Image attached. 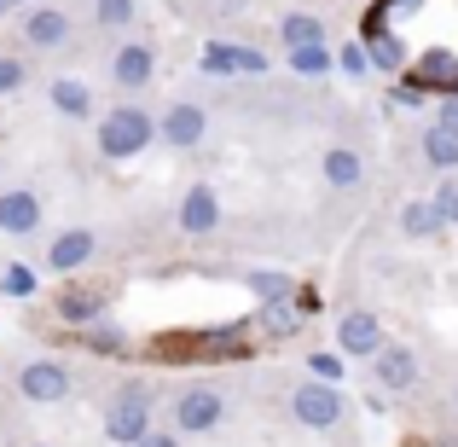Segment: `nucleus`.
<instances>
[{
    "label": "nucleus",
    "mask_w": 458,
    "mask_h": 447,
    "mask_svg": "<svg viewBox=\"0 0 458 447\" xmlns=\"http://www.w3.org/2000/svg\"><path fill=\"white\" fill-rule=\"evenodd\" d=\"M157 140V123H151V111L146 105H111V111L99 116V151L105 157H140Z\"/></svg>",
    "instance_id": "1"
},
{
    "label": "nucleus",
    "mask_w": 458,
    "mask_h": 447,
    "mask_svg": "<svg viewBox=\"0 0 458 447\" xmlns=\"http://www.w3.org/2000/svg\"><path fill=\"white\" fill-rule=\"evenodd\" d=\"M146 430H151V395H146V383H123V390L105 401V436L123 442V447H134Z\"/></svg>",
    "instance_id": "2"
},
{
    "label": "nucleus",
    "mask_w": 458,
    "mask_h": 447,
    "mask_svg": "<svg viewBox=\"0 0 458 447\" xmlns=\"http://www.w3.org/2000/svg\"><path fill=\"white\" fill-rule=\"evenodd\" d=\"M291 418H296V425H302V430H336V425H343V418H348V401H343V390H336V383H296V390H291Z\"/></svg>",
    "instance_id": "3"
},
{
    "label": "nucleus",
    "mask_w": 458,
    "mask_h": 447,
    "mask_svg": "<svg viewBox=\"0 0 458 447\" xmlns=\"http://www.w3.org/2000/svg\"><path fill=\"white\" fill-rule=\"evenodd\" d=\"M221 418H226V395L209 390V383H191V390L174 401V430L180 436H209V430H221Z\"/></svg>",
    "instance_id": "4"
},
{
    "label": "nucleus",
    "mask_w": 458,
    "mask_h": 447,
    "mask_svg": "<svg viewBox=\"0 0 458 447\" xmlns=\"http://www.w3.org/2000/svg\"><path fill=\"white\" fill-rule=\"evenodd\" d=\"M70 383H76V378H70L64 360H30V366L18 372V395L35 401V407H58L70 395Z\"/></svg>",
    "instance_id": "5"
},
{
    "label": "nucleus",
    "mask_w": 458,
    "mask_h": 447,
    "mask_svg": "<svg viewBox=\"0 0 458 447\" xmlns=\"http://www.w3.org/2000/svg\"><path fill=\"white\" fill-rule=\"evenodd\" d=\"M157 134H163L174 151H191V146H203V134H209V116H203L198 99H174L163 111V123H157Z\"/></svg>",
    "instance_id": "6"
},
{
    "label": "nucleus",
    "mask_w": 458,
    "mask_h": 447,
    "mask_svg": "<svg viewBox=\"0 0 458 447\" xmlns=\"http://www.w3.org/2000/svg\"><path fill=\"white\" fill-rule=\"evenodd\" d=\"M383 343H389V337H383V320H377L371 308L343 314V325H336V348H343L348 360H371Z\"/></svg>",
    "instance_id": "7"
},
{
    "label": "nucleus",
    "mask_w": 458,
    "mask_h": 447,
    "mask_svg": "<svg viewBox=\"0 0 458 447\" xmlns=\"http://www.w3.org/2000/svg\"><path fill=\"white\" fill-rule=\"evenodd\" d=\"M371 378H377V390L389 395H406L418 383V355L406 343H383L377 355H371Z\"/></svg>",
    "instance_id": "8"
},
{
    "label": "nucleus",
    "mask_w": 458,
    "mask_h": 447,
    "mask_svg": "<svg viewBox=\"0 0 458 447\" xmlns=\"http://www.w3.org/2000/svg\"><path fill=\"white\" fill-rule=\"evenodd\" d=\"M151 76H157V53L146 41H123L111 53V82L123 93H140V88H151Z\"/></svg>",
    "instance_id": "9"
},
{
    "label": "nucleus",
    "mask_w": 458,
    "mask_h": 447,
    "mask_svg": "<svg viewBox=\"0 0 458 447\" xmlns=\"http://www.w3.org/2000/svg\"><path fill=\"white\" fill-rule=\"evenodd\" d=\"M93 250H99V233H93V227H64V233L47 245V268L53 273H76V268L93 262Z\"/></svg>",
    "instance_id": "10"
},
{
    "label": "nucleus",
    "mask_w": 458,
    "mask_h": 447,
    "mask_svg": "<svg viewBox=\"0 0 458 447\" xmlns=\"http://www.w3.org/2000/svg\"><path fill=\"white\" fill-rule=\"evenodd\" d=\"M209 76H261L267 70V58L256 53V47H233V41H209L203 47V58H198Z\"/></svg>",
    "instance_id": "11"
},
{
    "label": "nucleus",
    "mask_w": 458,
    "mask_h": 447,
    "mask_svg": "<svg viewBox=\"0 0 458 447\" xmlns=\"http://www.w3.org/2000/svg\"><path fill=\"white\" fill-rule=\"evenodd\" d=\"M215 227H221V192L215 186H191L186 198H180V233L203 238V233H215Z\"/></svg>",
    "instance_id": "12"
},
{
    "label": "nucleus",
    "mask_w": 458,
    "mask_h": 447,
    "mask_svg": "<svg viewBox=\"0 0 458 447\" xmlns=\"http://www.w3.org/2000/svg\"><path fill=\"white\" fill-rule=\"evenodd\" d=\"M35 227H41V198H35L30 186L0 192V233L23 238V233H35Z\"/></svg>",
    "instance_id": "13"
},
{
    "label": "nucleus",
    "mask_w": 458,
    "mask_h": 447,
    "mask_svg": "<svg viewBox=\"0 0 458 447\" xmlns=\"http://www.w3.org/2000/svg\"><path fill=\"white\" fill-rule=\"evenodd\" d=\"M23 41H30V47H64L70 41V12L30 6V12H23Z\"/></svg>",
    "instance_id": "14"
},
{
    "label": "nucleus",
    "mask_w": 458,
    "mask_h": 447,
    "mask_svg": "<svg viewBox=\"0 0 458 447\" xmlns=\"http://www.w3.org/2000/svg\"><path fill=\"white\" fill-rule=\"evenodd\" d=\"M319 168H325V186L331 192H354L360 180H366V157H360L354 146H325Z\"/></svg>",
    "instance_id": "15"
},
{
    "label": "nucleus",
    "mask_w": 458,
    "mask_h": 447,
    "mask_svg": "<svg viewBox=\"0 0 458 447\" xmlns=\"http://www.w3.org/2000/svg\"><path fill=\"white\" fill-rule=\"evenodd\" d=\"M105 302H111L105 285H76V291H58V320L88 325V320H99V314H105Z\"/></svg>",
    "instance_id": "16"
},
{
    "label": "nucleus",
    "mask_w": 458,
    "mask_h": 447,
    "mask_svg": "<svg viewBox=\"0 0 458 447\" xmlns=\"http://www.w3.org/2000/svg\"><path fill=\"white\" fill-rule=\"evenodd\" d=\"M47 99H53L58 116H70V123H81V116H93V88L76 76H58L53 88H47Z\"/></svg>",
    "instance_id": "17"
},
{
    "label": "nucleus",
    "mask_w": 458,
    "mask_h": 447,
    "mask_svg": "<svg viewBox=\"0 0 458 447\" xmlns=\"http://www.w3.org/2000/svg\"><path fill=\"white\" fill-rule=\"evenodd\" d=\"M441 210H436V198H406V210H401V233L412 238V245H424V238H436L441 233Z\"/></svg>",
    "instance_id": "18"
},
{
    "label": "nucleus",
    "mask_w": 458,
    "mask_h": 447,
    "mask_svg": "<svg viewBox=\"0 0 458 447\" xmlns=\"http://www.w3.org/2000/svg\"><path fill=\"white\" fill-rule=\"evenodd\" d=\"M424 163L441 168V175H453V168H458V128L453 123H429L424 128Z\"/></svg>",
    "instance_id": "19"
},
{
    "label": "nucleus",
    "mask_w": 458,
    "mask_h": 447,
    "mask_svg": "<svg viewBox=\"0 0 458 447\" xmlns=\"http://www.w3.org/2000/svg\"><path fill=\"white\" fill-rule=\"evenodd\" d=\"M284 64H291L296 76H331V53H325V41H302V47H284Z\"/></svg>",
    "instance_id": "20"
},
{
    "label": "nucleus",
    "mask_w": 458,
    "mask_h": 447,
    "mask_svg": "<svg viewBox=\"0 0 458 447\" xmlns=\"http://www.w3.org/2000/svg\"><path fill=\"white\" fill-rule=\"evenodd\" d=\"M279 41H284V47H302V41H325V23L313 18V12H291V18H279Z\"/></svg>",
    "instance_id": "21"
},
{
    "label": "nucleus",
    "mask_w": 458,
    "mask_h": 447,
    "mask_svg": "<svg viewBox=\"0 0 458 447\" xmlns=\"http://www.w3.org/2000/svg\"><path fill=\"white\" fill-rule=\"evenodd\" d=\"M134 18H140L134 0H93V23H99V30H128Z\"/></svg>",
    "instance_id": "22"
},
{
    "label": "nucleus",
    "mask_w": 458,
    "mask_h": 447,
    "mask_svg": "<svg viewBox=\"0 0 458 447\" xmlns=\"http://www.w3.org/2000/svg\"><path fill=\"white\" fill-rule=\"evenodd\" d=\"M250 291L267 302V308H279V302L291 297V279H284V273H250Z\"/></svg>",
    "instance_id": "23"
},
{
    "label": "nucleus",
    "mask_w": 458,
    "mask_h": 447,
    "mask_svg": "<svg viewBox=\"0 0 458 447\" xmlns=\"http://www.w3.org/2000/svg\"><path fill=\"white\" fill-rule=\"evenodd\" d=\"M418 76L424 82H458V58L453 53H429L424 64H418Z\"/></svg>",
    "instance_id": "24"
},
{
    "label": "nucleus",
    "mask_w": 458,
    "mask_h": 447,
    "mask_svg": "<svg viewBox=\"0 0 458 447\" xmlns=\"http://www.w3.org/2000/svg\"><path fill=\"white\" fill-rule=\"evenodd\" d=\"M429 198H436L441 221H447V227H458V180H453V175H441V186L429 192Z\"/></svg>",
    "instance_id": "25"
},
{
    "label": "nucleus",
    "mask_w": 458,
    "mask_h": 447,
    "mask_svg": "<svg viewBox=\"0 0 458 447\" xmlns=\"http://www.w3.org/2000/svg\"><path fill=\"white\" fill-rule=\"evenodd\" d=\"M0 291H6V297H30L35 291V273L30 268H6V273H0Z\"/></svg>",
    "instance_id": "26"
},
{
    "label": "nucleus",
    "mask_w": 458,
    "mask_h": 447,
    "mask_svg": "<svg viewBox=\"0 0 458 447\" xmlns=\"http://www.w3.org/2000/svg\"><path fill=\"white\" fill-rule=\"evenodd\" d=\"M23 82H30V70H23V58H0V93H18Z\"/></svg>",
    "instance_id": "27"
},
{
    "label": "nucleus",
    "mask_w": 458,
    "mask_h": 447,
    "mask_svg": "<svg viewBox=\"0 0 458 447\" xmlns=\"http://www.w3.org/2000/svg\"><path fill=\"white\" fill-rule=\"evenodd\" d=\"M336 64H343L348 70V76H366V64H371V53H366V47H343V53H336Z\"/></svg>",
    "instance_id": "28"
},
{
    "label": "nucleus",
    "mask_w": 458,
    "mask_h": 447,
    "mask_svg": "<svg viewBox=\"0 0 458 447\" xmlns=\"http://www.w3.org/2000/svg\"><path fill=\"white\" fill-rule=\"evenodd\" d=\"M81 343H88V348H105V355H116V348H123V337H116L111 325H99V331H88Z\"/></svg>",
    "instance_id": "29"
},
{
    "label": "nucleus",
    "mask_w": 458,
    "mask_h": 447,
    "mask_svg": "<svg viewBox=\"0 0 458 447\" xmlns=\"http://www.w3.org/2000/svg\"><path fill=\"white\" fill-rule=\"evenodd\" d=\"M377 64H406V58H401V41H394V35H377Z\"/></svg>",
    "instance_id": "30"
},
{
    "label": "nucleus",
    "mask_w": 458,
    "mask_h": 447,
    "mask_svg": "<svg viewBox=\"0 0 458 447\" xmlns=\"http://www.w3.org/2000/svg\"><path fill=\"white\" fill-rule=\"evenodd\" d=\"M134 447H180V436H174V430H146Z\"/></svg>",
    "instance_id": "31"
},
{
    "label": "nucleus",
    "mask_w": 458,
    "mask_h": 447,
    "mask_svg": "<svg viewBox=\"0 0 458 447\" xmlns=\"http://www.w3.org/2000/svg\"><path fill=\"white\" fill-rule=\"evenodd\" d=\"M313 372H319L325 383H336V355H313Z\"/></svg>",
    "instance_id": "32"
},
{
    "label": "nucleus",
    "mask_w": 458,
    "mask_h": 447,
    "mask_svg": "<svg viewBox=\"0 0 458 447\" xmlns=\"http://www.w3.org/2000/svg\"><path fill=\"white\" fill-rule=\"evenodd\" d=\"M436 123H453V128H458V99H447V105H441V116H436Z\"/></svg>",
    "instance_id": "33"
},
{
    "label": "nucleus",
    "mask_w": 458,
    "mask_h": 447,
    "mask_svg": "<svg viewBox=\"0 0 458 447\" xmlns=\"http://www.w3.org/2000/svg\"><path fill=\"white\" fill-rule=\"evenodd\" d=\"M453 407H458V383H453Z\"/></svg>",
    "instance_id": "34"
},
{
    "label": "nucleus",
    "mask_w": 458,
    "mask_h": 447,
    "mask_svg": "<svg viewBox=\"0 0 458 447\" xmlns=\"http://www.w3.org/2000/svg\"><path fill=\"white\" fill-rule=\"evenodd\" d=\"M6 6H12V0H0V12H6Z\"/></svg>",
    "instance_id": "35"
}]
</instances>
